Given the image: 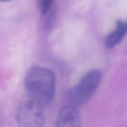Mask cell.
I'll return each mask as SVG.
<instances>
[{
  "mask_svg": "<svg viewBox=\"0 0 127 127\" xmlns=\"http://www.w3.org/2000/svg\"><path fill=\"white\" fill-rule=\"evenodd\" d=\"M29 99L43 107L49 105L54 97L55 78L50 69L35 66L29 69L25 78Z\"/></svg>",
  "mask_w": 127,
  "mask_h": 127,
  "instance_id": "1",
  "label": "cell"
},
{
  "mask_svg": "<svg viewBox=\"0 0 127 127\" xmlns=\"http://www.w3.org/2000/svg\"><path fill=\"white\" fill-rule=\"evenodd\" d=\"M101 79L102 73L99 70L93 69L86 73L69 90L67 95L69 105L78 108L86 104L96 91Z\"/></svg>",
  "mask_w": 127,
  "mask_h": 127,
  "instance_id": "2",
  "label": "cell"
},
{
  "mask_svg": "<svg viewBox=\"0 0 127 127\" xmlns=\"http://www.w3.org/2000/svg\"><path fill=\"white\" fill-rule=\"evenodd\" d=\"M43 107L28 99L21 104L16 120L21 127H42L45 122Z\"/></svg>",
  "mask_w": 127,
  "mask_h": 127,
  "instance_id": "3",
  "label": "cell"
},
{
  "mask_svg": "<svg viewBox=\"0 0 127 127\" xmlns=\"http://www.w3.org/2000/svg\"><path fill=\"white\" fill-rule=\"evenodd\" d=\"M57 127H81V116L78 108L69 104L63 107L58 115Z\"/></svg>",
  "mask_w": 127,
  "mask_h": 127,
  "instance_id": "4",
  "label": "cell"
},
{
  "mask_svg": "<svg viewBox=\"0 0 127 127\" xmlns=\"http://www.w3.org/2000/svg\"><path fill=\"white\" fill-rule=\"evenodd\" d=\"M127 33V21L119 20L116 24V27L107 37L105 45L109 48H114L120 43Z\"/></svg>",
  "mask_w": 127,
  "mask_h": 127,
  "instance_id": "5",
  "label": "cell"
},
{
  "mask_svg": "<svg viewBox=\"0 0 127 127\" xmlns=\"http://www.w3.org/2000/svg\"><path fill=\"white\" fill-rule=\"evenodd\" d=\"M52 3H53V1H51V0H43V1H40L39 6L41 12L43 14H47L50 9Z\"/></svg>",
  "mask_w": 127,
  "mask_h": 127,
  "instance_id": "6",
  "label": "cell"
}]
</instances>
